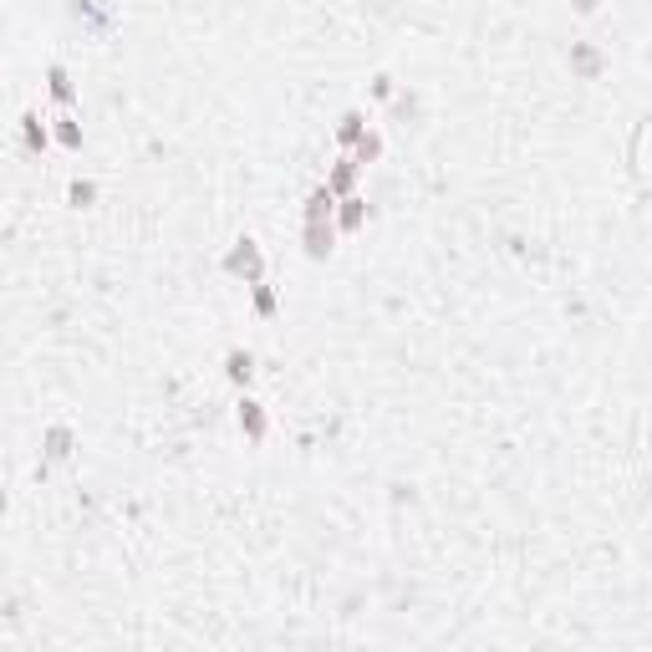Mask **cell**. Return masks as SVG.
<instances>
[{
    "mask_svg": "<svg viewBox=\"0 0 652 652\" xmlns=\"http://www.w3.org/2000/svg\"><path fill=\"white\" fill-rule=\"evenodd\" d=\"M306 240H311L306 250H311V255L321 260L326 250H332V225H321V219H306Z\"/></svg>",
    "mask_w": 652,
    "mask_h": 652,
    "instance_id": "obj_1",
    "label": "cell"
},
{
    "mask_svg": "<svg viewBox=\"0 0 652 652\" xmlns=\"http://www.w3.org/2000/svg\"><path fill=\"white\" fill-rule=\"evenodd\" d=\"M230 270H250V276H260V260H255V240H240V250L230 255Z\"/></svg>",
    "mask_w": 652,
    "mask_h": 652,
    "instance_id": "obj_2",
    "label": "cell"
},
{
    "mask_svg": "<svg viewBox=\"0 0 652 652\" xmlns=\"http://www.w3.org/2000/svg\"><path fill=\"white\" fill-rule=\"evenodd\" d=\"M21 123H26V143H31V148H46V128H41V117H36V112H26Z\"/></svg>",
    "mask_w": 652,
    "mask_h": 652,
    "instance_id": "obj_3",
    "label": "cell"
},
{
    "mask_svg": "<svg viewBox=\"0 0 652 652\" xmlns=\"http://www.w3.org/2000/svg\"><path fill=\"white\" fill-rule=\"evenodd\" d=\"M336 138H342V143H357V138H362V112H347L342 128H336Z\"/></svg>",
    "mask_w": 652,
    "mask_h": 652,
    "instance_id": "obj_4",
    "label": "cell"
},
{
    "mask_svg": "<svg viewBox=\"0 0 652 652\" xmlns=\"http://www.w3.org/2000/svg\"><path fill=\"white\" fill-rule=\"evenodd\" d=\"M230 377L234 383H250V352H230Z\"/></svg>",
    "mask_w": 652,
    "mask_h": 652,
    "instance_id": "obj_5",
    "label": "cell"
},
{
    "mask_svg": "<svg viewBox=\"0 0 652 652\" xmlns=\"http://www.w3.org/2000/svg\"><path fill=\"white\" fill-rule=\"evenodd\" d=\"M352 174H357V163H342V168L332 174V184H326V189H332V194H347V189H352Z\"/></svg>",
    "mask_w": 652,
    "mask_h": 652,
    "instance_id": "obj_6",
    "label": "cell"
},
{
    "mask_svg": "<svg viewBox=\"0 0 652 652\" xmlns=\"http://www.w3.org/2000/svg\"><path fill=\"white\" fill-rule=\"evenodd\" d=\"M240 423H245V428H250V438H260V434H265V423H260V413H255V403H245V408H240Z\"/></svg>",
    "mask_w": 652,
    "mask_h": 652,
    "instance_id": "obj_7",
    "label": "cell"
},
{
    "mask_svg": "<svg viewBox=\"0 0 652 652\" xmlns=\"http://www.w3.org/2000/svg\"><path fill=\"white\" fill-rule=\"evenodd\" d=\"M51 92H57V102H72V87H67V72L61 67H51Z\"/></svg>",
    "mask_w": 652,
    "mask_h": 652,
    "instance_id": "obj_8",
    "label": "cell"
},
{
    "mask_svg": "<svg viewBox=\"0 0 652 652\" xmlns=\"http://www.w3.org/2000/svg\"><path fill=\"white\" fill-rule=\"evenodd\" d=\"M362 225V199H347V210H342V230H357Z\"/></svg>",
    "mask_w": 652,
    "mask_h": 652,
    "instance_id": "obj_9",
    "label": "cell"
},
{
    "mask_svg": "<svg viewBox=\"0 0 652 652\" xmlns=\"http://www.w3.org/2000/svg\"><path fill=\"white\" fill-rule=\"evenodd\" d=\"M61 143H67V148H77V143H82V133H77V123H61Z\"/></svg>",
    "mask_w": 652,
    "mask_h": 652,
    "instance_id": "obj_10",
    "label": "cell"
},
{
    "mask_svg": "<svg viewBox=\"0 0 652 652\" xmlns=\"http://www.w3.org/2000/svg\"><path fill=\"white\" fill-rule=\"evenodd\" d=\"M0 510H6V494H0Z\"/></svg>",
    "mask_w": 652,
    "mask_h": 652,
    "instance_id": "obj_11",
    "label": "cell"
}]
</instances>
